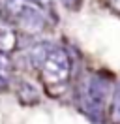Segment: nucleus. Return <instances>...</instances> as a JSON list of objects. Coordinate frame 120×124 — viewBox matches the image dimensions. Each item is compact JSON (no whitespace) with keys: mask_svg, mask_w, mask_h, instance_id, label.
I'll use <instances>...</instances> for the list:
<instances>
[{"mask_svg":"<svg viewBox=\"0 0 120 124\" xmlns=\"http://www.w3.org/2000/svg\"><path fill=\"white\" fill-rule=\"evenodd\" d=\"M109 96H111V79L103 71L84 77L79 86V105L96 122L103 118V109Z\"/></svg>","mask_w":120,"mask_h":124,"instance_id":"nucleus-1","label":"nucleus"},{"mask_svg":"<svg viewBox=\"0 0 120 124\" xmlns=\"http://www.w3.org/2000/svg\"><path fill=\"white\" fill-rule=\"evenodd\" d=\"M0 8L4 11V17L11 23L21 26L24 32H41L45 28V13L41 8L30 4L28 0H2Z\"/></svg>","mask_w":120,"mask_h":124,"instance_id":"nucleus-2","label":"nucleus"},{"mask_svg":"<svg viewBox=\"0 0 120 124\" xmlns=\"http://www.w3.org/2000/svg\"><path fill=\"white\" fill-rule=\"evenodd\" d=\"M11 71H13V62L9 54L0 53V90H4L9 81H11Z\"/></svg>","mask_w":120,"mask_h":124,"instance_id":"nucleus-6","label":"nucleus"},{"mask_svg":"<svg viewBox=\"0 0 120 124\" xmlns=\"http://www.w3.org/2000/svg\"><path fill=\"white\" fill-rule=\"evenodd\" d=\"M107 2H109V6H111L116 13H120V0H107Z\"/></svg>","mask_w":120,"mask_h":124,"instance_id":"nucleus-11","label":"nucleus"},{"mask_svg":"<svg viewBox=\"0 0 120 124\" xmlns=\"http://www.w3.org/2000/svg\"><path fill=\"white\" fill-rule=\"evenodd\" d=\"M52 43L51 41H38L34 45L28 49V53H26V60H28L30 66H34V68H41V64L43 60L47 58V54L51 53L52 49Z\"/></svg>","mask_w":120,"mask_h":124,"instance_id":"nucleus-4","label":"nucleus"},{"mask_svg":"<svg viewBox=\"0 0 120 124\" xmlns=\"http://www.w3.org/2000/svg\"><path fill=\"white\" fill-rule=\"evenodd\" d=\"M109 118H111V124H120V81H118V85L114 86V90H112Z\"/></svg>","mask_w":120,"mask_h":124,"instance_id":"nucleus-8","label":"nucleus"},{"mask_svg":"<svg viewBox=\"0 0 120 124\" xmlns=\"http://www.w3.org/2000/svg\"><path fill=\"white\" fill-rule=\"evenodd\" d=\"M41 77L49 86H58L64 85L69 73H71V58L66 53V49L54 45L51 49V53L47 54V58L41 64Z\"/></svg>","mask_w":120,"mask_h":124,"instance_id":"nucleus-3","label":"nucleus"},{"mask_svg":"<svg viewBox=\"0 0 120 124\" xmlns=\"http://www.w3.org/2000/svg\"><path fill=\"white\" fill-rule=\"evenodd\" d=\"M68 9H77L79 8V4H81V0H60Z\"/></svg>","mask_w":120,"mask_h":124,"instance_id":"nucleus-10","label":"nucleus"},{"mask_svg":"<svg viewBox=\"0 0 120 124\" xmlns=\"http://www.w3.org/2000/svg\"><path fill=\"white\" fill-rule=\"evenodd\" d=\"M30 4H34V6H38V8H49V6H51L52 4V0H28Z\"/></svg>","mask_w":120,"mask_h":124,"instance_id":"nucleus-9","label":"nucleus"},{"mask_svg":"<svg viewBox=\"0 0 120 124\" xmlns=\"http://www.w3.org/2000/svg\"><path fill=\"white\" fill-rule=\"evenodd\" d=\"M17 45V34L13 28H0V53L9 54Z\"/></svg>","mask_w":120,"mask_h":124,"instance_id":"nucleus-7","label":"nucleus"},{"mask_svg":"<svg viewBox=\"0 0 120 124\" xmlns=\"http://www.w3.org/2000/svg\"><path fill=\"white\" fill-rule=\"evenodd\" d=\"M17 94H19V100L22 103H28V105H34L39 101V92L36 90V86L26 83V81H21L19 83V88H17Z\"/></svg>","mask_w":120,"mask_h":124,"instance_id":"nucleus-5","label":"nucleus"}]
</instances>
